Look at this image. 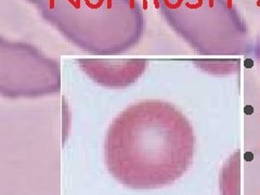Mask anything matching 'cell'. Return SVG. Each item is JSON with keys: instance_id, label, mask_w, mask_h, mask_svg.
<instances>
[{"instance_id": "cell-4", "label": "cell", "mask_w": 260, "mask_h": 195, "mask_svg": "<svg viewBox=\"0 0 260 195\" xmlns=\"http://www.w3.org/2000/svg\"><path fill=\"white\" fill-rule=\"evenodd\" d=\"M212 5H214V0H209V5L212 7Z\"/></svg>"}, {"instance_id": "cell-1", "label": "cell", "mask_w": 260, "mask_h": 195, "mask_svg": "<svg viewBox=\"0 0 260 195\" xmlns=\"http://www.w3.org/2000/svg\"><path fill=\"white\" fill-rule=\"evenodd\" d=\"M254 64H255V62H254L253 58H246L244 61V66H245V68H248V69L253 67Z\"/></svg>"}, {"instance_id": "cell-5", "label": "cell", "mask_w": 260, "mask_h": 195, "mask_svg": "<svg viewBox=\"0 0 260 195\" xmlns=\"http://www.w3.org/2000/svg\"><path fill=\"white\" fill-rule=\"evenodd\" d=\"M228 5L229 7H231V0H228Z\"/></svg>"}, {"instance_id": "cell-3", "label": "cell", "mask_w": 260, "mask_h": 195, "mask_svg": "<svg viewBox=\"0 0 260 195\" xmlns=\"http://www.w3.org/2000/svg\"><path fill=\"white\" fill-rule=\"evenodd\" d=\"M244 159H245L246 161H251L254 159V154L251 153V152H246V153L244 154Z\"/></svg>"}, {"instance_id": "cell-6", "label": "cell", "mask_w": 260, "mask_h": 195, "mask_svg": "<svg viewBox=\"0 0 260 195\" xmlns=\"http://www.w3.org/2000/svg\"><path fill=\"white\" fill-rule=\"evenodd\" d=\"M111 5H112V2H111V0H109V8H111Z\"/></svg>"}, {"instance_id": "cell-2", "label": "cell", "mask_w": 260, "mask_h": 195, "mask_svg": "<svg viewBox=\"0 0 260 195\" xmlns=\"http://www.w3.org/2000/svg\"><path fill=\"white\" fill-rule=\"evenodd\" d=\"M254 106L253 105H246L245 107H244V113H245V115H253L254 114Z\"/></svg>"}]
</instances>
